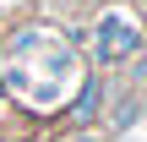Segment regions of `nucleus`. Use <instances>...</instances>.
Masks as SVG:
<instances>
[{"label": "nucleus", "mask_w": 147, "mask_h": 142, "mask_svg": "<svg viewBox=\"0 0 147 142\" xmlns=\"http://www.w3.org/2000/svg\"><path fill=\"white\" fill-rule=\"evenodd\" d=\"M104 109H109V77L87 66V71L76 77V88H71V104H65V115H71V126H93Z\"/></svg>", "instance_id": "nucleus-2"}, {"label": "nucleus", "mask_w": 147, "mask_h": 142, "mask_svg": "<svg viewBox=\"0 0 147 142\" xmlns=\"http://www.w3.org/2000/svg\"><path fill=\"white\" fill-rule=\"evenodd\" d=\"M147 49V27L142 16L131 11V5H104L98 16H93V33H87V60H93V71H120V66H131V60H142Z\"/></svg>", "instance_id": "nucleus-1"}, {"label": "nucleus", "mask_w": 147, "mask_h": 142, "mask_svg": "<svg viewBox=\"0 0 147 142\" xmlns=\"http://www.w3.org/2000/svg\"><path fill=\"white\" fill-rule=\"evenodd\" d=\"M131 5H136V16H142V27H147V0H131Z\"/></svg>", "instance_id": "nucleus-5"}, {"label": "nucleus", "mask_w": 147, "mask_h": 142, "mask_svg": "<svg viewBox=\"0 0 147 142\" xmlns=\"http://www.w3.org/2000/svg\"><path fill=\"white\" fill-rule=\"evenodd\" d=\"M71 142H104V131H93V126H82V131H76Z\"/></svg>", "instance_id": "nucleus-3"}, {"label": "nucleus", "mask_w": 147, "mask_h": 142, "mask_svg": "<svg viewBox=\"0 0 147 142\" xmlns=\"http://www.w3.org/2000/svg\"><path fill=\"white\" fill-rule=\"evenodd\" d=\"M11 109H16V104H11V93H5V82H0V120H5Z\"/></svg>", "instance_id": "nucleus-4"}, {"label": "nucleus", "mask_w": 147, "mask_h": 142, "mask_svg": "<svg viewBox=\"0 0 147 142\" xmlns=\"http://www.w3.org/2000/svg\"><path fill=\"white\" fill-rule=\"evenodd\" d=\"M0 33H5V22H0Z\"/></svg>", "instance_id": "nucleus-6"}]
</instances>
